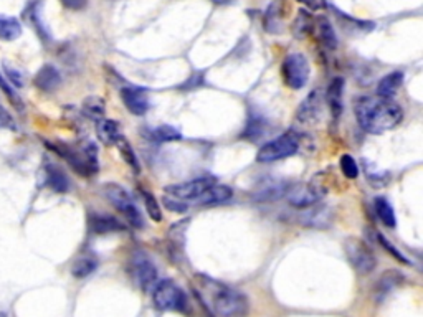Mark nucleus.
<instances>
[{"label":"nucleus","instance_id":"49530a36","mask_svg":"<svg viewBox=\"0 0 423 317\" xmlns=\"http://www.w3.org/2000/svg\"><path fill=\"white\" fill-rule=\"evenodd\" d=\"M0 109H2V104H0Z\"/></svg>","mask_w":423,"mask_h":317},{"label":"nucleus","instance_id":"72a5a7b5","mask_svg":"<svg viewBox=\"0 0 423 317\" xmlns=\"http://www.w3.org/2000/svg\"><path fill=\"white\" fill-rule=\"evenodd\" d=\"M142 199H144V205H146V211L147 215L151 217L152 222H162V211L161 206H159V201L156 197H154L149 190H141Z\"/></svg>","mask_w":423,"mask_h":317},{"label":"nucleus","instance_id":"dca6fc26","mask_svg":"<svg viewBox=\"0 0 423 317\" xmlns=\"http://www.w3.org/2000/svg\"><path fill=\"white\" fill-rule=\"evenodd\" d=\"M405 282V275L397 270H388L379 278L376 285H374V299L377 304L386 301V297L391 294L393 290L400 287Z\"/></svg>","mask_w":423,"mask_h":317},{"label":"nucleus","instance_id":"f257e3e1","mask_svg":"<svg viewBox=\"0 0 423 317\" xmlns=\"http://www.w3.org/2000/svg\"><path fill=\"white\" fill-rule=\"evenodd\" d=\"M355 119L365 132L384 134L400 124L403 111L396 101L379 98V96H362L355 101Z\"/></svg>","mask_w":423,"mask_h":317},{"label":"nucleus","instance_id":"6ab92c4d","mask_svg":"<svg viewBox=\"0 0 423 317\" xmlns=\"http://www.w3.org/2000/svg\"><path fill=\"white\" fill-rule=\"evenodd\" d=\"M268 131H270L268 119L258 111H250L247 124H245V129L242 132V139H247L250 142H257L264 134H268Z\"/></svg>","mask_w":423,"mask_h":317},{"label":"nucleus","instance_id":"393cba45","mask_svg":"<svg viewBox=\"0 0 423 317\" xmlns=\"http://www.w3.org/2000/svg\"><path fill=\"white\" fill-rule=\"evenodd\" d=\"M402 85H403V73H402V71H392V73L386 75L381 81H379L377 96H379V98L392 99L393 96L397 94V91L400 89Z\"/></svg>","mask_w":423,"mask_h":317},{"label":"nucleus","instance_id":"f704fd0d","mask_svg":"<svg viewBox=\"0 0 423 317\" xmlns=\"http://www.w3.org/2000/svg\"><path fill=\"white\" fill-rule=\"evenodd\" d=\"M339 167H341V172H343V175L348 177L350 180L357 179L360 174L357 162H355V158L350 156V154H343V156H341Z\"/></svg>","mask_w":423,"mask_h":317},{"label":"nucleus","instance_id":"bb28decb","mask_svg":"<svg viewBox=\"0 0 423 317\" xmlns=\"http://www.w3.org/2000/svg\"><path fill=\"white\" fill-rule=\"evenodd\" d=\"M312 28H314V17L311 15V11L300 8L295 22H293V33H295V37L300 38V40H305L312 32Z\"/></svg>","mask_w":423,"mask_h":317},{"label":"nucleus","instance_id":"20e7f679","mask_svg":"<svg viewBox=\"0 0 423 317\" xmlns=\"http://www.w3.org/2000/svg\"><path fill=\"white\" fill-rule=\"evenodd\" d=\"M103 194L106 199H108L109 204L126 218V222L131 225V227L139 230L144 227L141 211H139L134 200L131 199V195L128 194V190L124 189V187L119 184H106L103 187Z\"/></svg>","mask_w":423,"mask_h":317},{"label":"nucleus","instance_id":"c03bdc74","mask_svg":"<svg viewBox=\"0 0 423 317\" xmlns=\"http://www.w3.org/2000/svg\"><path fill=\"white\" fill-rule=\"evenodd\" d=\"M212 2L219 4V6H227V4H232L233 0H212Z\"/></svg>","mask_w":423,"mask_h":317},{"label":"nucleus","instance_id":"a878e982","mask_svg":"<svg viewBox=\"0 0 423 317\" xmlns=\"http://www.w3.org/2000/svg\"><path fill=\"white\" fill-rule=\"evenodd\" d=\"M45 182L51 190L59 192V194H65L70 190V179L60 167L48 164L45 167Z\"/></svg>","mask_w":423,"mask_h":317},{"label":"nucleus","instance_id":"a18cd8bd","mask_svg":"<svg viewBox=\"0 0 423 317\" xmlns=\"http://www.w3.org/2000/svg\"><path fill=\"white\" fill-rule=\"evenodd\" d=\"M0 317H7V316L6 314H0Z\"/></svg>","mask_w":423,"mask_h":317},{"label":"nucleus","instance_id":"b1692460","mask_svg":"<svg viewBox=\"0 0 423 317\" xmlns=\"http://www.w3.org/2000/svg\"><path fill=\"white\" fill-rule=\"evenodd\" d=\"M314 28H316V33H317V38H319V42L323 43L328 50H336V48H338V45H339L338 35H336L333 23L329 22V18L317 17L314 20Z\"/></svg>","mask_w":423,"mask_h":317},{"label":"nucleus","instance_id":"ea45409f","mask_svg":"<svg viewBox=\"0 0 423 317\" xmlns=\"http://www.w3.org/2000/svg\"><path fill=\"white\" fill-rule=\"evenodd\" d=\"M4 71H6V80L8 81V85L16 86V88H22L23 86V76L18 70H13L12 66L6 65V68H4Z\"/></svg>","mask_w":423,"mask_h":317},{"label":"nucleus","instance_id":"cd10ccee","mask_svg":"<svg viewBox=\"0 0 423 317\" xmlns=\"http://www.w3.org/2000/svg\"><path fill=\"white\" fill-rule=\"evenodd\" d=\"M374 209H376L377 217L381 218V222L386 225L387 228L396 227L397 225L396 211H393V206L391 205V201H388L386 197H377V199L374 200Z\"/></svg>","mask_w":423,"mask_h":317},{"label":"nucleus","instance_id":"ddd939ff","mask_svg":"<svg viewBox=\"0 0 423 317\" xmlns=\"http://www.w3.org/2000/svg\"><path fill=\"white\" fill-rule=\"evenodd\" d=\"M133 270H134V276H136L137 285L141 286V290L144 292H151L156 285L159 282L157 278V270L154 266V263L149 259L147 256H139L134 258L133 261Z\"/></svg>","mask_w":423,"mask_h":317},{"label":"nucleus","instance_id":"f3484780","mask_svg":"<svg viewBox=\"0 0 423 317\" xmlns=\"http://www.w3.org/2000/svg\"><path fill=\"white\" fill-rule=\"evenodd\" d=\"M232 195H233V190L230 189L228 185H222V184H217V182H215V184L210 185L205 192H202V194L197 197L192 204L199 205V206L220 205V204H225V201H228L230 199H232Z\"/></svg>","mask_w":423,"mask_h":317},{"label":"nucleus","instance_id":"37998d69","mask_svg":"<svg viewBox=\"0 0 423 317\" xmlns=\"http://www.w3.org/2000/svg\"><path fill=\"white\" fill-rule=\"evenodd\" d=\"M301 6H305L307 11H319L321 8V2L319 0H298Z\"/></svg>","mask_w":423,"mask_h":317},{"label":"nucleus","instance_id":"39448f33","mask_svg":"<svg viewBox=\"0 0 423 317\" xmlns=\"http://www.w3.org/2000/svg\"><path fill=\"white\" fill-rule=\"evenodd\" d=\"M298 149H300V136L295 131H288L259 147V151L257 152V161L262 162V164L283 161V158L295 156Z\"/></svg>","mask_w":423,"mask_h":317},{"label":"nucleus","instance_id":"2eb2a0df","mask_svg":"<svg viewBox=\"0 0 423 317\" xmlns=\"http://www.w3.org/2000/svg\"><path fill=\"white\" fill-rule=\"evenodd\" d=\"M285 28V2L273 0L263 13V30L270 35H280Z\"/></svg>","mask_w":423,"mask_h":317},{"label":"nucleus","instance_id":"58836bf2","mask_svg":"<svg viewBox=\"0 0 423 317\" xmlns=\"http://www.w3.org/2000/svg\"><path fill=\"white\" fill-rule=\"evenodd\" d=\"M162 201H164V205H166L167 210L177 211V213H185V211L189 210V205H187L185 201L177 200V199H174V197L166 195L164 199H162Z\"/></svg>","mask_w":423,"mask_h":317},{"label":"nucleus","instance_id":"9d476101","mask_svg":"<svg viewBox=\"0 0 423 317\" xmlns=\"http://www.w3.org/2000/svg\"><path fill=\"white\" fill-rule=\"evenodd\" d=\"M215 184L214 177H202V179H194L189 182H182V184L167 185L164 192L169 197H174L182 201H194L202 192H205L210 185Z\"/></svg>","mask_w":423,"mask_h":317},{"label":"nucleus","instance_id":"423d86ee","mask_svg":"<svg viewBox=\"0 0 423 317\" xmlns=\"http://www.w3.org/2000/svg\"><path fill=\"white\" fill-rule=\"evenodd\" d=\"M152 301L161 311H179L189 312L185 292L171 280H162L152 290Z\"/></svg>","mask_w":423,"mask_h":317},{"label":"nucleus","instance_id":"a19ab883","mask_svg":"<svg viewBox=\"0 0 423 317\" xmlns=\"http://www.w3.org/2000/svg\"><path fill=\"white\" fill-rule=\"evenodd\" d=\"M204 85V73H194L184 85L180 86V89H194Z\"/></svg>","mask_w":423,"mask_h":317},{"label":"nucleus","instance_id":"79ce46f5","mask_svg":"<svg viewBox=\"0 0 423 317\" xmlns=\"http://www.w3.org/2000/svg\"><path fill=\"white\" fill-rule=\"evenodd\" d=\"M60 4L68 11H83L88 6V0H60Z\"/></svg>","mask_w":423,"mask_h":317},{"label":"nucleus","instance_id":"1a4fd4ad","mask_svg":"<svg viewBox=\"0 0 423 317\" xmlns=\"http://www.w3.org/2000/svg\"><path fill=\"white\" fill-rule=\"evenodd\" d=\"M328 189L323 187L321 182L312 180L309 184H298V185H291L290 190H288L286 199L290 201L291 206L295 209H307V206L316 205L323 197L326 195Z\"/></svg>","mask_w":423,"mask_h":317},{"label":"nucleus","instance_id":"f8f14e48","mask_svg":"<svg viewBox=\"0 0 423 317\" xmlns=\"http://www.w3.org/2000/svg\"><path fill=\"white\" fill-rule=\"evenodd\" d=\"M121 99L126 109L134 116H144L151 108L147 89L139 88V86H126L121 89Z\"/></svg>","mask_w":423,"mask_h":317},{"label":"nucleus","instance_id":"e433bc0d","mask_svg":"<svg viewBox=\"0 0 423 317\" xmlns=\"http://www.w3.org/2000/svg\"><path fill=\"white\" fill-rule=\"evenodd\" d=\"M376 238H377L379 244H381V247L384 249H387V251L391 253L392 256L397 259V261H400L402 264H410V261H408V259L405 256H403V254L400 251H398V248H396L391 242H388L387 237H384V235H381V233H376Z\"/></svg>","mask_w":423,"mask_h":317},{"label":"nucleus","instance_id":"0eeeda50","mask_svg":"<svg viewBox=\"0 0 423 317\" xmlns=\"http://www.w3.org/2000/svg\"><path fill=\"white\" fill-rule=\"evenodd\" d=\"M281 75L291 89H302L311 75L309 61L302 53H290L281 63Z\"/></svg>","mask_w":423,"mask_h":317},{"label":"nucleus","instance_id":"c756f323","mask_svg":"<svg viewBox=\"0 0 423 317\" xmlns=\"http://www.w3.org/2000/svg\"><path fill=\"white\" fill-rule=\"evenodd\" d=\"M96 268H98V261H96L94 258L83 256L78 258L73 263V266H71V275H73L76 280H85V278L93 275Z\"/></svg>","mask_w":423,"mask_h":317},{"label":"nucleus","instance_id":"f03ea898","mask_svg":"<svg viewBox=\"0 0 423 317\" xmlns=\"http://www.w3.org/2000/svg\"><path fill=\"white\" fill-rule=\"evenodd\" d=\"M202 287L209 294L210 307L219 317H247L250 301L242 291L209 278H202Z\"/></svg>","mask_w":423,"mask_h":317},{"label":"nucleus","instance_id":"4468645a","mask_svg":"<svg viewBox=\"0 0 423 317\" xmlns=\"http://www.w3.org/2000/svg\"><path fill=\"white\" fill-rule=\"evenodd\" d=\"M321 114H323V96H321L319 91L314 89L301 103L300 109L296 113V119L301 124L309 126V124L319 123Z\"/></svg>","mask_w":423,"mask_h":317},{"label":"nucleus","instance_id":"412c9836","mask_svg":"<svg viewBox=\"0 0 423 317\" xmlns=\"http://www.w3.org/2000/svg\"><path fill=\"white\" fill-rule=\"evenodd\" d=\"M90 230L96 235H106L113 232H121L124 227L118 218L111 217V215L93 213L90 215Z\"/></svg>","mask_w":423,"mask_h":317},{"label":"nucleus","instance_id":"c85d7f7f","mask_svg":"<svg viewBox=\"0 0 423 317\" xmlns=\"http://www.w3.org/2000/svg\"><path fill=\"white\" fill-rule=\"evenodd\" d=\"M22 35V25L17 18L0 15V40L12 42Z\"/></svg>","mask_w":423,"mask_h":317},{"label":"nucleus","instance_id":"a211bd4d","mask_svg":"<svg viewBox=\"0 0 423 317\" xmlns=\"http://www.w3.org/2000/svg\"><path fill=\"white\" fill-rule=\"evenodd\" d=\"M344 88H345L344 78L336 76V78L331 80L328 91H326V101H328L329 111L333 114L334 119H339L341 114L344 111V101H343Z\"/></svg>","mask_w":423,"mask_h":317},{"label":"nucleus","instance_id":"4be33fe9","mask_svg":"<svg viewBox=\"0 0 423 317\" xmlns=\"http://www.w3.org/2000/svg\"><path fill=\"white\" fill-rule=\"evenodd\" d=\"M291 184L288 182H271V184H266L262 189L257 190L253 194V200L257 201H276L280 199H285L288 190H290Z\"/></svg>","mask_w":423,"mask_h":317},{"label":"nucleus","instance_id":"6e6552de","mask_svg":"<svg viewBox=\"0 0 423 317\" xmlns=\"http://www.w3.org/2000/svg\"><path fill=\"white\" fill-rule=\"evenodd\" d=\"M345 249V256H348L350 266L354 268L359 275L367 276L376 270L377 266V258L376 254L372 253L367 244H365L362 240L359 238H349L344 244Z\"/></svg>","mask_w":423,"mask_h":317},{"label":"nucleus","instance_id":"9b49d317","mask_svg":"<svg viewBox=\"0 0 423 317\" xmlns=\"http://www.w3.org/2000/svg\"><path fill=\"white\" fill-rule=\"evenodd\" d=\"M298 220H300L302 227L326 230L334 222V211L329 205L316 204L312 206H307V209H302Z\"/></svg>","mask_w":423,"mask_h":317},{"label":"nucleus","instance_id":"5701e85b","mask_svg":"<svg viewBox=\"0 0 423 317\" xmlns=\"http://www.w3.org/2000/svg\"><path fill=\"white\" fill-rule=\"evenodd\" d=\"M96 134H98L99 141L104 144V146H114L121 137V132H119V124L113 119L103 118L99 121H96Z\"/></svg>","mask_w":423,"mask_h":317},{"label":"nucleus","instance_id":"aec40b11","mask_svg":"<svg viewBox=\"0 0 423 317\" xmlns=\"http://www.w3.org/2000/svg\"><path fill=\"white\" fill-rule=\"evenodd\" d=\"M33 83H35L37 88L43 91V93H51V91H55L61 85V75L56 66L43 65L42 68L37 71Z\"/></svg>","mask_w":423,"mask_h":317},{"label":"nucleus","instance_id":"7ed1b4c3","mask_svg":"<svg viewBox=\"0 0 423 317\" xmlns=\"http://www.w3.org/2000/svg\"><path fill=\"white\" fill-rule=\"evenodd\" d=\"M47 146L48 149H51L53 152H56L59 156L63 157L76 174L90 177V175H94L99 169L98 147L94 146V142L85 144L81 149H73L71 146H68V144H61V142L60 144L47 142Z\"/></svg>","mask_w":423,"mask_h":317},{"label":"nucleus","instance_id":"4c0bfd02","mask_svg":"<svg viewBox=\"0 0 423 317\" xmlns=\"http://www.w3.org/2000/svg\"><path fill=\"white\" fill-rule=\"evenodd\" d=\"M0 89L6 93V96L8 99L12 101L13 104H16L17 109H23V104H22V99H18V96L16 94V91H13V88L11 85H8V81L6 80V76H4L2 73H0Z\"/></svg>","mask_w":423,"mask_h":317},{"label":"nucleus","instance_id":"2f4dec72","mask_svg":"<svg viewBox=\"0 0 423 317\" xmlns=\"http://www.w3.org/2000/svg\"><path fill=\"white\" fill-rule=\"evenodd\" d=\"M116 146L119 149V152H121V157L124 158V162L131 167V169L134 170V174H139V172H141V164H139V158L128 139L121 136L119 137V141L116 142Z\"/></svg>","mask_w":423,"mask_h":317},{"label":"nucleus","instance_id":"473e14b6","mask_svg":"<svg viewBox=\"0 0 423 317\" xmlns=\"http://www.w3.org/2000/svg\"><path fill=\"white\" fill-rule=\"evenodd\" d=\"M149 139H152L154 142H172V141H179L182 137V134L179 129L172 128V126H161L156 129H151L147 132Z\"/></svg>","mask_w":423,"mask_h":317},{"label":"nucleus","instance_id":"c9c22d12","mask_svg":"<svg viewBox=\"0 0 423 317\" xmlns=\"http://www.w3.org/2000/svg\"><path fill=\"white\" fill-rule=\"evenodd\" d=\"M334 12H336V15H338L339 18H343L344 22H348V23H349V25H345V27H354L355 30H364V32H372L374 28H376V23H374V22H367V20H357V18L349 17L348 13L339 12L338 8H334Z\"/></svg>","mask_w":423,"mask_h":317},{"label":"nucleus","instance_id":"7c9ffc66","mask_svg":"<svg viewBox=\"0 0 423 317\" xmlns=\"http://www.w3.org/2000/svg\"><path fill=\"white\" fill-rule=\"evenodd\" d=\"M83 113L90 119L99 121V119H103L106 114V103L99 98V96H90V98H86L83 101Z\"/></svg>","mask_w":423,"mask_h":317}]
</instances>
